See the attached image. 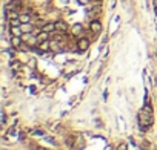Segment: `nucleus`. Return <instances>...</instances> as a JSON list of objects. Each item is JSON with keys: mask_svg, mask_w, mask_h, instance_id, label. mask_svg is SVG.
Instances as JSON below:
<instances>
[{"mask_svg": "<svg viewBox=\"0 0 157 150\" xmlns=\"http://www.w3.org/2000/svg\"><path fill=\"white\" fill-rule=\"evenodd\" d=\"M37 40H39V44L43 43V41H48V40H49V32L42 31L40 34H37Z\"/></svg>", "mask_w": 157, "mask_h": 150, "instance_id": "nucleus-10", "label": "nucleus"}, {"mask_svg": "<svg viewBox=\"0 0 157 150\" xmlns=\"http://www.w3.org/2000/svg\"><path fill=\"white\" fill-rule=\"evenodd\" d=\"M142 148H143V150H149V142H146V141L142 142Z\"/></svg>", "mask_w": 157, "mask_h": 150, "instance_id": "nucleus-16", "label": "nucleus"}, {"mask_svg": "<svg viewBox=\"0 0 157 150\" xmlns=\"http://www.w3.org/2000/svg\"><path fill=\"white\" fill-rule=\"evenodd\" d=\"M56 31H59V32H66V31H68V24H66L65 21H62V20L56 21Z\"/></svg>", "mask_w": 157, "mask_h": 150, "instance_id": "nucleus-8", "label": "nucleus"}, {"mask_svg": "<svg viewBox=\"0 0 157 150\" xmlns=\"http://www.w3.org/2000/svg\"><path fill=\"white\" fill-rule=\"evenodd\" d=\"M9 24H11V26H20V24H22V21H20V18L17 17V18H12V20H9Z\"/></svg>", "mask_w": 157, "mask_h": 150, "instance_id": "nucleus-14", "label": "nucleus"}, {"mask_svg": "<svg viewBox=\"0 0 157 150\" xmlns=\"http://www.w3.org/2000/svg\"><path fill=\"white\" fill-rule=\"evenodd\" d=\"M19 18H20V21H22V23H29V20H31L29 14H20V15H19Z\"/></svg>", "mask_w": 157, "mask_h": 150, "instance_id": "nucleus-13", "label": "nucleus"}, {"mask_svg": "<svg viewBox=\"0 0 157 150\" xmlns=\"http://www.w3.org/2000/svg\"><path fill=\"white\" fill-rule=\"evenodd\" d=\"M154 6L157 8V0H154Z\"/></svg>", "mask_w": 157, "mask_h": 150, "instance_id": "nucleus-20", "label": "nucleus"}, {"mask_svg": "<svg viewBox=\"0 0 157 150\" xmlns=\"http://www.w3.org/2000/svg\"><path fill=\"white\" fill-rule=\"evenodd\" d=\"M20 28H22V32L23 34H32V31H34V26L31 23H22Z\"/></svg>", "mask_w": 157, "mask_h": 150, "instance_id": "nucleus-7", "label": "nucleus"}, {"mask_svg": "<svg viewBox=\"0 0 157 150\" xmlns=\"http://www.w3.org/2000/svg\"><path fill=\"white\" fill-rule=\"evenodd\" d=\"M51 49H53V51H60V44L57 43V41H51Z\"/></svg>", "mask_w": 157, "mask_h": 150, "instance_id": "nucleus-15", "label": "nucleus"}, {"mask_svg": "<svg viewBox=\"0 0 157 150\" xmlns=\"http://www.w3.org/2000/svg\"><path fill=\"white\" fill-rule=\"evenodd\" d=\"M23 41L29 46V47H32V46H37L39 44V40H37V35L34 37L32 34H25L23 35Z\"/></svg>", "mask_w": 157, "mask_h": 150, "instance_id": "nucleus-2", "label": "nucleus"}, {"mask_svg": "<svg viewBox=\"0 0 157 150\" xmlns=\"http://www.w3.org/2000/svg\"><path fill=\"white\" fill-rule=\"evenodd\" d=\"M89 29H91V32H93V34H99V32H100V29H102L100 21H99V20H93V21H91V24H89Z\"/></svg>", "mask_w": 157, "mask_h": 150, "instance_id": "nucleus-5", "label": "nucleus"}, {"mask_svg": "<svg viewBox=\"0 0 157 150\" xmlns=\"http://www.w3.org/2000/svg\"><path fill=\"white\" fill-rule=\"evenodd\" d=\"M77 2H79L80 5H88L89 2H91V0H77Z\"/></svg>", "mask_w": 157, "mask_h": 150, "instance_id": "nucleus-17", "label": "nucleus"}, {"mask_svg": "<svg viewBox=\"0 0 157 150\" xmlns=\"http://www.w3.org/2000/svg\"><path fill=\"white\" fill-rule=\"evenodd\" d=\"M2 122H6V115H5V112L2 113Z\"/></svg>", "mask_w": 157, "mask_h": 150, "instance_id": "nucleus-19", "label": "nucleus"}, {"mask_svg": "<svg viewBox=\"0 0 157 150\" xmlns=\"http://www.w3.org/2000/svg\"><path fill=\"white\" fill-rule=\"evenodd\" d=\"M20 8H22V0H11L6 5V9H9V11H19Z\"/></svg>", "mask_w": 157, "mask_h": 150, "instance_id": "nucleus-4", "label": "nucleus"}, {"mask_svg": "<svg viewBox=\"0 0 157 150\" xmlns=\"http://www.w3.org/2000/svg\"><path fill=\"white\" fill-rule=\"evenodd\" d=\"M37 150H45V148H42V147H37Z\"/></svg>", "mask_w": 157, "mask_h": 150, "instance_id": "nucleus-21", "label": "nucleus"}, {"mask_svg": "<svg viewBox=\"0 0 157 150\" xmlns=\"http://www.w3.org/2000/svg\"><path fill=\"white\" fill-rule=\"evenodd\" d=\"M82 32H83L82 24H74V28H73V34H74V35H80Z\"/></svg>", "mask_w": 157, "mask_h": 150, "instance_id": "nucleus-12", "label": "nucleus"}, {"mask_svg": "<svg viewBox=\"0 0 157 150\" xmlns=\"http://www.w3.org/2000/svg\"><path fill=\"white\" fill-rule=\"evenodd\" d=\"M137 119H139V126L140 129L145 132L152 126V110L149 106H145L139 113H137Z\"/></svg>", "mask_w": 157, "mask_h": 150, "instance_id": "nucleus-1", "label": "nucleus"}, {"mask_svg": "<svg viewBox=\"0 0 157 150\" xmlns=\"http://www.w3.org/2000/svg\"><path fill=\"white\" fill-rule=\"evenodd\" d=\"M42 31H45V32H54L56 31V23H45L43 26H42Z\"/></svg>", "mask_w": 157, "mask_h": 150, "instance_id": "nucleus-9", "label": "nucleus"}, {"mask_svg": "<svg viewBox=\"0 0 157 150\" xmlns=\"http://www.w3.org/2000/svg\"><path fill=\"white\" fill-rule=\"evenodd\" d=\"M117 150H126V144H125V142H123V144H120Z\"/></svg>", "mask_w": 157, "mask_h": 150, "instance_id": "nucleus-18", "label": "nucleus"}, {"mask_svg": "<svg viewBox=\"0 0 157 150\" xmlns=\"http://www.w3.org/2000/svg\"><path fill=\"white\" fill-rule=\"evenodd\" d=\"M11 34L12 35H17V37H22L23 32H22V28L20 26H11Z\"/></svg>", "mask_w": 157, "mask_h": 150, "instance_id": "nucleus-11", "label": "nucleus"}, {"mask_svg": "<svg viewBox=\"0 0 157 150\" xmlns=\"http://www.w3.org/2000/svg\"><path fill=\"white\" fill-rule=\"evenodd\" d=\"M11 44L17 49H20V46L23 44V37H17V35H12L11 37Z\"/></svg>", "mask_w": 157, "mask_h": 150, "instance_id": "nucleus-6", "label": "nucleus"}, {"mask_svg": "<svg viewBox=\"0 0 157 150\" xmlns=\"http://www.w3.org/2000/svg\"><path fill=\"white\" fill-rule=\"evenodd\" d=\"M89 47V40L88 38H85V37H80L79 38V41H77V49L79 51H86V49Z\"/></svg>", "mask_w": 157, "mask_h": 150, "instance_id": "nucleus-3", "label": "nucleus"}, {"mask_svg": "<svg viewBox=\"0 0 157 150\" xmlns=\"http://www.w3.org/2000/svg\"><path fill=\"white\" fill-rule=\"evenodd\" d=\"M155 14H157V8H155Z\"/></svg>", "mask_w": 157, "mask_h": 150, "instance_id": "nucleus-22", "label": "nucleus"}]
</instances>
